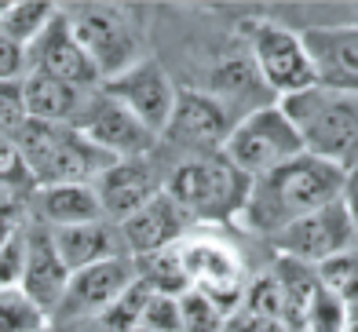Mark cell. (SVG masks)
Returning <instances> with one entry per match:
<instances>
[{
  "instance_id": "obj_15",
  "label": "cell",
  "mask_w": 358,
  "mask_h": 332,
  "mask_svg": "<svg viewBox=\"0 0 358 332\" xmlns=\"http://www.w3.org/2000/svg\"><path fill=\"white\" fill-rule=\"evenodd\" d=\"M132 281H136V263L128 256L95 263V267H88V270L70 274L66 296H62L52 325L55 322H77V318H99Z\"/></svg>"
},
{
  "instance_id": "obj_8",
  "label": "cell",
  "mask_w": 358,
  "mask_h": 332,
  "mask_svg": "<svg viewBox=\"0 0 358 332\" xmlns=\"http://www.w3.org/2000/svg\"><path fill=\"white\" fill-rule=\"evenodd\" d=\"M245 37H249V52H252L249 59L274 99H289L296 92L315 88V70L303 52L300 33H292L278 22H267V19H252L245 22Z\"/></svg>"
},
{
  "instance_id": "obj_32",
  "label": "cell",
  "mask_w": 358,
  "mask_h": 332,
  "mask_svg": "<svg viewBox=\"0 0 358 332\" xmlns=\"http://www.w3.org/2000/svg\"><path fill=\"white\" fill-rule=\"evenodd\" d=\"M29 121L22 80H0V139H15Z\"/></svg>"
},
{
  "instance_id": "obj_5",
  "label": "cell",
  "mask_w": 358,
  "mask_h": 332,
  "mask_svg": "<svg viewBox=\"0 0 358 332\" xmlns=\"http://www.w3.org/2000/svg\"><path fill=\"white\" fill-rule=\"evenodd\" d=\"M300 154H303V139L278 103H267L259 110H249L245 117H238L231 139L223 146V157L249 179H264L278 172L282 164L296 161Z\"/></svg>"
},
{
  "instance_id": "obj_27",
  "label": "cell",
  "mask_w": 358,
  "mask_h": 332,
  "mask_svg": "<svg viewBox=\"0 0 358 332\" xmlns=\"http://www.w3.org/2000/svg\"><path fill=\"white\" fill-rule=\"evenodd\" d=\"M37 194V179L29 172L22 150L15 139H0V197H15V201H29Z\"/></svg>"
},
{
  "instance_id": "obj_17",
  "label": "cell",
  "mask_w": 358,
  "mask_h": 332,
  "mask_svg": "<svg viewBox=\"0 0 358 332\" xmlns=\"http://www.w3.org/2000/svg\"><path fill=\"white\" fill-rule=\"evenodd\" d=\"M66 285H70V267L59 256V248L52 241V230H48L44 223H37V219H29L26 223L22 292L48 314V318H55L62 296H66Z\"/></svg>"
},
{
  "instance_id": "obj_20",
  "label": "cell",
  "mask_w": 358,
  "mask_h": 332,
  "mask_svg": "<svg viewBox=\"0 0 358 332\" xmlns=\"http://www.w3.org/2000/svg\"><path fill=\"white\" fill-rule=\"evenodd\" d=\"M29 219L59 230V226L99 223L106 215L92 182H70V187H44L29 197Z\"/></svg>"
},
{
  "instance_id": "obj_6",
  "label": "cell",
  "mask_w": 358,
  "mask_h": 332,
  "mask_svg": "<svg viewBox=\"0 0 358 332\" xmlns=\"http://www.w3.org/2000/svg\"><path fill=\"white\" fill-rule=\"evenodd\" d=\"M179 263H183L187 285L208 296L227 318L241 307L249 277L234 245H227L213 234H187L179 241Z\"/></svg>"
},
{
  "instance_id": "obj_35",
  "label": "cell",
  "mask_w": 358,
  "mask_h": 332,
  "mask_svg": "<svg viewBox=\"0 0 358 332\" xmlns=\"http://www.w3.org/2000/svg\"><path fill=\"white\" fill-rule=\"evenodd\" d=\"M22 267H26V226L0 248V289H22Z\"/></svg>"
},
{
  "instance_id": "obj_29",
  "label": "cell",
  "mask_w": 358,
  "mask_h": 332,
  "mask_svg": "<svg viewBox=\"0 0 358 332\" xmlns=\"http://www.w3.org/2000/svg\"><path fill=\"white\" fill-rule=\"evenodd\" d=\"M315 270H318L322 289L329 292V296H336V300H344V303H355L358 300V248L318 263Z\"/></svg>"
},
{
  "instance_id": "obj_23",
  "label": "cell",
  "mask_w": 358,
  "mask_h": 332,
  "mask_svg": "<svg viewBox=\"0 0 358 332\" xmlns=\"http://www.w3.org/2000/svg\"><path fill=\"white\" fill-rule=\"evenodd\" d=\"M55 15H59V8L48 4V0H15V4H8L0 11V33L15 44L29 48L48 29V22Z\"/></svg>"
},
{
  "instance_id": "obj_13",
  "label": "cell",
  "mask_w": 358,
  "mask_h": 332,
  "mask_svg": "<svg viewBox=\"0 0 358 332\" xmlns=\"http://www.w3.org/2000/svg\"><path fill=\"white\" fill-rule=\"evenodd\" d=\"M315 85L336 95H358V26H315L300 33Z\"/></svg>"
},
{
  "instance_id": "obj_9",
  "label": "cell",
  "mask_w": 358,
  "mask_h": 332,
  "mask_svg": "<svg viewBox=\"0 0 358 332\" xmlns=\"http://www.w3.org/2000/svg\"><path fill=\"white\" fill-rule=\"evenodd\" d=\"M234 131V117L213 92H179L176 95V110L169 117V128L161 131L157 146H172L179 161L190 157H213L223 154L227 139Z\"/></svg>"
},
{
  "instance_id": "obj_3",
  "label": "cell",
  "mask_w": 358,
  "mask_h": 332,
  "mask_svg": "<svg viewBox=\"0 0 358 332\" xmlns=\"http://www.w3.org/2000/svg\"><path fill=\"white\" fill-rule=\"evenodd\" d=\"M252 179L241 175L223 154L176 161L165 175V194L190 223H231L241 215Z\"/></svg>"
},
{
  "instance_id": "obj_19",
  "label": "cell",
  "mask_w": 358,
  "mask_h": 332,
  "mask_svg": "<svg viewBox=\"0 0 358 332\" xmlns=\"http://www.w3.org/2000/svg\"><path fill=\"white\" fill-rule=\"evenodd\" d=\"M48 230H52V226H48ZM52 241L59 248L62 263L70 267V274L88 270V267H95V263L128 256L124 241H121V226L110 223V219L80 223V226H59V230H52Z\"/></svg>"
},
{
  "instance_id": "obj_40",
  "label": "cell",
  "mask_w": 358,
  "mask_h": 332,
  "mask_svg": "<svg viewBox=\"0 0 358 332\" xmlns=\"http://www.w3.org/2000/svg\"><path fill=\"white\" fill-rule=\"evenodd\" d=\"M52 332H106L99 318H77V322H55Z\"/></svg>"
},
{
  "instance_id": "obj_7",
  "label": "cell",
  "mask_w": 358,
  "mask_h": 332,
  "mask_svg": "<svg viewBox=\"0 0 358 332\" xmlns=\"http://www.w3.org/2000/svg\"><path fill=\"white\" fill-rule=\"evenodd\" d=\"M73 128L92 146H99L103 154H110L113 161L154 157L157 143H161L124 103H117L110 92H103V85L85 95V106H80V113L73 117Z\"/></svg>"
},
{
  "instance_id": "obj_10",
  "label": "cell",
  "mask_w": 358,
  "mask_h": 332,
  "mask_svg": "<svg viewBox=\"0 0 358 332\" xmlns=\"http://www.w3.org/2000/svg\"><path fill=\"white\" fill-rule=\"evenodd\" d=\"M70 29L77 44L85 48V55L92 59L99 80L121 77L124 70H132L139 62L136 55V33L128 26V19L117 8H106V4H85V8H73L66 11Z\"/></svg>"
},
{
  "instance_id": "obj_25",
  "label": "cell",
  "mask_w": 358,
  "mask_h": 332,
  "mask_svg": "<svg viewBox=\"0 0 358 332\" xmlns=\"http://www.w3.org/2000/svg\"><path fill=\"white\" fill-rule=\"evenodd\" d=\"M256 92H267V85H264V77L256 73L252 59H231V62H223L220 70H216V77H213V95L220 99L227 110H231L234 99H245V95H256ZM274 103H278V99H274Z\"/></svg>"
},
{
  "instance_id": "obj_2",
  "label": "cell",
  "mask_w": 358,
  "mask_h": 332,
  "mask_svg": "<svg viewBox=\"0 0 358 332\" xmlns=\"http://www.w3.org/2000/svg\"><path fill=\"white\" fill-rule=\"evenodd\" d=\"M282 113L303 139V154L329 161L336 168H358V95H336L325 88H307L278 99Z\"/></svg>"
},
{
  "instance_id": "obj_41",
  "label": "cell",
  "mask_w": 358,
  "mask_h": 332,
  "mask_svg": "<svg viewBox=\"0 0 358 332\" xmlns=\"http://www.w3.org/2000/svg\"><path fill=\"white\" fill-rule=\"evenodd\" d=\"M344 332H358V300L348 303V325H344Z\"/></svg>"
},
{
  "instance_id": "obj_14",
  "label": "cell",
  "mask_w": 358,
  "mask_h": 332,
  "mask_svg": "<svg viewBox=\"0 0 358 332\" xmlns=\"http://www.w3.org/2000/svg\"><path fill=\"white\" fill-rule=\"evenodd\" d=\"M26 62H29V73H44V77H55V80H66L73 88H99L103 80L95 73L92 59L85 55V48L77 44L73 29H70V19L66 11H59L48 29L41 37L26 48Z\"/></svg>"
},
{
  "instance_id": "obj_30",
  "label": "cell",
  "mask_w": 358,
  "mask_h": 332,
  "mask_svg": "<svg viewBox=\"0 0 358 332\" xmlns=\"http://www.w3.org/2000/svg\"><path fill=\"white\" fill-rule=\"evenodd\" d=\"M179 318H183V332H223L227 314L208 300V296L187 289L179 296Z\"/></svg>"
},
{
  "instance_id": "obj_16",
  "label": "cell",
  "mask_w": 358,
  "mask_h": 332,
  "mask_svg": "<svg viewBox=\"0 0 358 332\" xmlns=\"http://www.w3.org/2000/svg\"><path fill=\"white\" fill-rule=\"evenodd\" d=\"M92 187H95V197H99L106 219L110 223H124L128 215H136L143 205H150L154 197L165 190V175L157 172L154 157L113 161Z\"/></svg>"
},
{
  "instance_id": "obj_18",
  "label": "cell",
  "mask_w": 358,
  "mask_h": 332,
  "mask_svg": "<svg viewBox=\"0 0 358 332\" xmlns=\"http://www.w3.org/2000/svg\"><path fill=\"white\" fill-rule=\"evenodd\" d=\"M117 226H121V241H124L128 259H143V256L165 252V248H176L187 238L190 219L179 212V205L172 197L161 190L150 205H143L136 215H128Z\"/></svg>"
},
{
  "instance_id": "obj_26",
  "label": "cell",
  "mask_w": 358,
  "mask_h": 332,
  "mask_svg": "<svg viewBox=\"0 0 358 332\" xmlns=\"http://www.w3.org/2000/svg\"><path fill=\"white\" fill-rule=\"evenodd\" d=\"M0 332H52V318L22 289H0Z\"/></svg>"
},
{
  "instance_id": "obj_22",
  "label": "cell",
  "mask_w": 358,
  "mask_h": 332,
  "mask_svg": "<svg viewBox=\"0 0 358 332\" xmlns=\"http://www.w3.org/2000/svg\"><path fill=\"white\" fill-rule=\"evenodd\" d=\"M271 274H274V281H278L282 300H285V325H289L292 332H300V329H303V318H307V310H311V303L318 300V292H322L318 270L307 267V263L274 256Z\"/></svg>"
},
{
  "instance_id": "obj_36",
  "label": "cell",
  "mask_w": 358,
  "mask_h": 332,
  "mask_svg": "<svg viewBox=\"0 0 358 332\" xmlns=\"http://www.w3.org/2000/svg\"><path fill=\"white\" fill-rule=\"evenodd\" d=\"M29 223V201H15V197H4L0 201V248H4L19 230Z\"/></svg>"
},
{
  "instance_id": "obj_37",
  "label": "cell",
  "mask_w": 358,
  "mask_h": 332,
  "mask_svg": "<svg viewBox=\"0 0 358 332\" xmlns=\"http://www.w3.org/2000/svg\"><path fill=\"white\" fill-rule=\"evenodd\" d=\"M223 332H292V329L285 322H274V318H264V314H252L245 307H238L231 318H227Z\"/></svg>"
},
{
  "instance_id": "obj_33",
  "label": "cell",
  "mask_w": 358,
  "mask_h": 332,
  "mask_svg": "<svg viewBox=\"0 0 358 332\" xmlns=\"http://www.w3.org/2000/svg\"><path fill=\"white\" fill-rule=\"evenodd\" d=\"M344 325H348V303L322 289L318 300L311 303V310H307L300 332H344Z\"/></svg>"
},
{
  "instance_id": "obj_43",
  "label": "cell",
  "mask_w": 358,
  "mask_h": 332,
  "mask_svg": "<svg viewBox=\"0 0 358 332\" xmlns=\"http://www.w3.org/2000/svg\"><path fill=\"white\" fill-rule=\"evenodd\" d=\"M0 201H4V197H0Z\"/></svg>"
},
{
  "instance_id": "obj_31",
  "label": "cell",
  "mask_w": 358,
  "mask_h": 332,
  "mask_svg": "<svg viewBox=\"0 0 358 332\" xmlns=\"http://www.w3.org/2000/svg\"><path fill=\"white\" fill-rule=\"evenodd\" d=\"M241 307L252 310V314H264V318L285 322V300H282V289H278V281H274L271 270L252 277L245 285V300H241Z\"/></svg>"
},
{
  "instance_id": "obj_4",
  "label": "cell",
  "mask_w": 358,
  "mask_h": 332,
  "mask_svg": "<svg viewBox=\"0 0 358 332\" xmlns=\"http://www.w3.org/2000/svg\"><path fill=\"white\" fill-rule=\"evenodd\" d=\"M15 146L22 150L29 172L37 179V190L44 187H70V182H95L113 157L92 146L73 124H48L26 121L15 136Z\"/></svg>"
},
{
  "instance_id": "obj_42",
  "label": "cell",
  "mask_w": 358,
  "mask_h": 332,
  "mask_svg": "<svg viewBox=\"0 0 358 332\" xmlns=\"http://www.w3.org/2000/svg\"><path fill=\"white\" fill-rule=\"evenodd\" d=\"M136 332H146V329H136Z\"/></svg>"
},
{
  "instance_id": "obj_1",
  "label": "cell",
  "mask_w": 358,
  "mask_h": 332,
  "mask_svg": "<svg viewBox=\"0 0 358 332\" xmlns=\"http://www.w3.org/2000/svg\"><path fill=\"white\" fill-rule=\"evenodd\" d=\"M344 187H348L344 168H336L329 161H318L311 154H300L296 161L282 164L278 172H271L264 179H252L238 223L245 226L249 234L274 238L289 223H296L303 215L340 201Z\"/></svg>"
},
{
  "instance_id": "obj_21",
  "label": "cell",
  "mask_w": 358,
  "mask_h": 332,
  "mask_svg": "<svg viewBox=\"0 0 358 332\" xmlns=\"http://www.w3.org/2000/svg\"><path fill=\"white\" fill-rule=\"evenodd\" d=\"M22 95H26V113L29 121H48V124H73V117L85 106V88H73L66 80L44 77V73H26L22 77Z\"/></svg>"
},
{
  "instance_id": "obj_39",
  "label": "cell",
  "mask_w": 358,
  "mask_h": 332,
  "mask_svg": "<svg viewBox=\"0 0 358 332\" xmlns=\"http://www.w3.org/2000/svg\"><path fill=\"white\" fill-rule=\"evenodd\" d=\"M344 205H348V212H351V223H355V230H358V168H351V172H348Z\"/></svg>"
},
{
  "instance_id": "obj_11",
  "label": "cell",
  "mask_w": 358,
  "mask_h": 332,
  "mask_svg": "<svg viewBox=\"0 0 358 332\" xmlns=\"http://www.w3.org/2000/svg\"><path fill=\"white\" fill-rule=\"evenodd\" d=\"M271 245H274V256L318 267V263L333 259L340 252L358 248V230L351 223V212L344 205V197H340V201L325 205L311 215H303V219L289 223L285 230H278V234L271 238Z\"/></svg>"
},
{
  "instance_id": "obj_24",
  "label": "cell",
  "mask_w": 358,
  "mask_h": 332,
  "mask_svg": "<svg viewBox=\"0 0 358 332\" xmlns=\"http://www.w3.org/2000/svg\"><path fill=\"white\" fill-rule=\"evenodd\" d=\"M132 263H136V277L143 281V285H150V292L183 296L190 289L187 285V274H183V263H179V245L176 248H165V252L132 259Z\"/></svg>"
},
{
  "instance_id": "obj_38",
  "label": "cell",
  "mask_w": 358,
  "mask_h": 332,
  "mask_svg": "<svg viewBox=\"0 0 358 332\" xmlns=\"http://www.w3.org/2000/svg\"><path fill=\"white\" fill-rule=\"evenodd\" d=\"M29 73V62H26V48L8 41L0 33V80H22Z\"/></svg>"
},
{
  "instance_id": "obj_28",
  "label": "cell",
  "mask_w": 358,
  "mask_h": 332,
  "mask_svg": "<svg viewBox=\"0 0 358 332\" xmlns=\"http://www.w3.org/2000/svg\"><path fill=\"white\" fill-rule=\"evenodd\" d=\"M146 300H150V285H143L136 277L117 300H113L103 314H99V325L106 332H136L143 325V310H146Z\"/></svg>"
},
{
  "instance_id": "obj_12",
  "label": "cell",
  "mask_w": 358,
  "mask_h": 332,
  "mask_svg": "<svg viewBox=\"0 0 358 332\" xmlns=\"http://www.w3.org/2000/svg\"><path fill=\"white\" fill-rule=\"evenodd\" d=\"M103 92H110L117 103H124L157 139L169 128V117L176 110V95H179V88L172 85L169 73L161 70V62H154V59H139L132 70L106 80Z\"/></svg>"
},
{
  "instance_id": "obj_34",
  "label": "cell",
  "mask_w": 358,
  "mask_h": 332,
  "mask_svg": "<svg viewBox=\"0 0 358 332\" xmlns=\"http://www.w3.org/2000/svg\"><path fill=\"white\" fill-rule=\"evenodd\" d=\"M139 329H146V332H183V318H179V296L150 292Z\"/></svg>"
}]
</instances>
